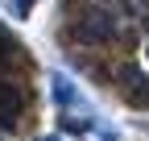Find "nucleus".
I'll return each mask as SVG.
<instances>
[{
	"label": "nucleus",
	"instance_id": "obj_3",
	"mask_svg": "<svg viewBox=\"0 0 149 141\" xmlns=\"http://www.w3.org/2000/svg\"><path fill=\"white\" fill-rule=\"evenodd\" d=\"M116 8L124 13V21H133L145 38H149V0H116Z\"/></svg>",
	"mask_w": 149,
	"mask_h": 141
},
{
	"label": "nucleus",
	"instance_id": "obj_7",
	"mask_svg": "<svg viewBox=\"0 0 149 141\" xmlns=\"http://www.w3.org/2000/svg\"><path fill=\"white\" fill-rule=\"evenodd\" d=\"M145 58H149V46H145Z\"/></svg>",
	"mask_w": 149,
	"mask_h": 141
},
{
	"label": "nucleus",
	"instance_id": "obj_4",
	"mask_svg": "<svg viewBox=\"0 0 149 141\" xmlns=\"http://www.w3.org/2000/svg\"><path fill=\"white\" fill-rule=\"evenodd\" d=\"M58 129H62V133H70V137H83V133H91V129H95V120H91L87 112H70V108H62Z\"/></svg>",
	"mask_w": 149,
	"mask_h": 141
},
{
	"label": "nucleus",
	"instance_id": "obj_6",
	"mask_svg": "<svg viewBox=\"0 0 149 141\" xmlns=\"http://www.w3.org/2000/svg\"><path fill=\"white\" fill-rule=\"evenodd\" d=\"M29 8H33V0H13V17H29Z\"/></svg>",
	"mask_w": 149,
	"mask_h": 141
},
{
	"label": "nucleus",
	"instance_id": "obj_1",
	"mask_svg": "<svg viewBox=\"0 0 149 141\" xmlns=\"http://www.w3.org/2000/svg\"><path fill=\"white\" fill-rule=\"evenodd\" d=\"M128 21L116 4H100V0H62V50L87 46V50H108L124 46Z\"/></svg>",
	"mask_w": 149,
	"mask_h": 141
},
{
	"label": "nucleus",
	"instance_id": "obj_5",
	"mask_svg": "<svg viewBox=\"0 0 149 141\" xmlns=\"http://www.w3.org/2000/svg\"><path fill=\"white\" fill-rule=\"evenodd\" d=\"M50 91H54V100H58V108H83V96L74 91L62 75H50Z\"/></svg>",
	"mask_w": 149,
	"mask_h": 141
},
{
	"label": "nucleus",
	"instance_id": "obj_2",
	"mask_svg": "<svg viewBox=\"0 0 149 141\" xmlns=\"http://www.w3.org/2000/svg\"><path fill=\"white\" fill-rule=\"evenodd\" d=\"M112 87H120L124 100L133 108H149V75L141 70V62H120L112 66Z\"/></svg>",
	"mask_w": 149,
	"mask_h": 141
}]
</instances>
